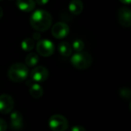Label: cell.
<instances>
[{
    "instance_id": "1",
    "label": "cell",
    "mask_w": 131,
    "mask_h": 131,
    "mask_svg": "<svg viewBox=\"0 0 131 131\" xmlns=\"http://www.w3.org/2000/svg\"><path fill=\"white\" fill-rule=\"evenodd\" d=\"M29 22L36 31H46L50 28L53 22V18L47 11L38 9L31 15Z\"/></svg>"
},
{
    "instance_id": "2",
    "label": "cell",
    "mask_w": 131,
    "mask_h": 131,
    "mask_svg": "<svg viewBox=\"0 0 131 131\" xmlns=\"http://www.w3.org/2000/svg\"><path fill=\"white\" fill-rule=\"evenodd\" d=\"M29 75L28 67L22 63L13 64L8 71V78L15 83H19L25 81Z\"/></svg>"
},
{
    "instance_id": "3",
    "label": "cell",
    "mask_w": 131,
    "mask_h": 131,
    "mask_svg": "<svg viewBox=\"0 0 131 131\" xmlns=\"http://www.w3.org/2000/svg\"><path fill=\"white\" fill-rule=\"evenodd\" d=\"M71 64L73 66L80 70L89 68L93 62L91 55L87 52H77L71 58Z\"/></svg>"
},
{
    "instance_id": "4",
    "label": "cell",
    "mask_w": 131,
    "mask_h": 131,
    "mask_svg": "<svg viewBox=\"0 0 131 131\" xmlns=\"http://www.w3.org/2000/svg\"><path fill=\"white\" fill-rule=\"evenodd\" d=\"M49 126L53 131H66L69 127V122L64 116L54 114L49 120Z\"/></svg>"
},
{
    "instance_id": "5",
    "label": "cell",
    "mask_w": 131,
    "mask_h": 131,
    "mask_svg": "<svg viewBox=\"0 0 131 131\" xmlns=\"http://www.w3.org/2000/svg\"><path fill=\"white\" fill-rule=\"evenodd\" d=\"M36 51L38 54L42 57H49L53 54L55 46L51 41L48 39H42L36 44Z\"/></svg>"
},
{
    "instance_id": "6",
    "label": "cell",
    "mask_w": 131,
    "mask_h": 131,
    "mask_svg": "<svg viewBox=\"0 0 131 131\" xmlns=\"http://www.w3.org/2000/svg\"><path fill=\"white\" fill-rule=\"evenodd\" d=\"M52 35L57 39H62L66 38L69 33V27L65 22H57L52 27Z\"/></svg>"
},
{
    "instance_id": "7",
    "label": "cell",
    "mask_w": 131,
    "mask_h": 131,
    "mask_svg": "<svg viewBox=\"0 0 131 131\" xmlns=\"http://www.w3.org/2000/svg\"><path fill=\"white\" fill-rule=\"evenodd\" d=\"M14 107V100L9 94L0 95V113L8 114L12 112Z\"/></svg>"
},
{
    "instance_id": "8",
    "label": "cell",
    "mask_w": 131,
    "mask_h": 131,
    "mask_svg": "<svg viewBox=\"0 0 131 131\" xmlns=\"http://www.w3.org/2000/svg\"><path fill=\"white\" fill-rule=\"evenodd\" d=\"M30 77L32 80L36 83L44 82L49 77V71L45 67L38 66L32 70Z\"/></svg>"
},
{
    "instance_id": "9",
    "label": "cell",
    "mask_w": 131,
    "mask_h": 131,
    "mask_svg": "<svg viewBox=\"0 0 131 131\" xmlns=\"http://www.w3.org/2000/svg\"><path fill=\"white\" fill-rule=\"evenodd\" d=\"M118 20L120 24L126 28L131 27V9L128 7L124 6L119 9Z\"/></svg>"
},
{
    "instance_id": "10",
    "label": "cell",
    "mask_w": 131,
    "mask_h": 131,
    "mask_svg": "<svg viewBox=\"0 0 131 131\" xmlns=\"http://www.w3.org/2000/svg\"><path fill=\"white\" fill-rule=\"evenodd\" d=\"M11 127L15 131L20 130L23 126L22 115L19 111H13L10 115Z\"/></svg>"
},
{
    "instance_id": "11",
    "label": "cell",
    "mask_w": 131,
    "mask_h": 131,
    "mask_svg": "<svg viewBox=\"0 0 131 131\" xmlns=\"http://www.w3.org/2000/svg\"><path fill=\"white\" fill-rule=\"evenodd\" d=\"M16 6L24 12H29L36 8L35 0H16Z\"/></svg>"
},
{
    "instance_id": "12",
    "label": "cell",
    "mask_w": 131,
    "mask_h": 131,
    "mask_svg": "<svg viewBox=\"0 0 131 131\" xmlns=\"http://www.w3.org/2000/svg\"><path fill=\"white\" fill-rule=\"evenodd\" d=\"M83 9V3L81 0H71L69 4V12L75 15H80Z\"/></svg>"
},
{
    "instance_id": "13",
    "label": "cell",
    "mask_w": 131,
    "mask_h": 131,
    "mask_svg": "<svg viewBox=\"0 0 131 131\" xmlns=\"http://www.w3.org/2000/svg\"><path fill=\"white\" fill-rule=\"evenodd\" d=\"M29 93H30V95L33 98L39 99L43 95L44 91H43V88H42L41 85H39L38 83H35V84H32L30 86Z\"/></svg>"
},
{
    "instance_id": "14",
    "label": "cell",
    "mask_w": 131,
    "mask_h": 131,
    "mask_svg": "<svg viewBox=\"0 0 131 131\" xmlns=\"http://www.w3.org/2000/svg\"><path fill=\"white\" fill-rule=\"evenodd\" d=\"M59 51L61 55L65 57H69L72 54L73 52V48L72 46L66 41H63L59 44L58 46Z\"/></svg>"
},
{
    "instance_id": "15",
    "label": "cell",
    "mask_w": 131,
    "mask_h": 131,
    "mask_svg": "<svg viewBox=\"0 0 131 131\" xmlns=\"http://www.w3.org/2000/svg\"><path fill=\"white\" fill-rule=\"evenodd\" d=\"M39 62V56L36 53H29L25 58V64L27 67H34Z\"/></svg>"
},
{
    "instance_id": "16",
    "label": "cell",
    "mask_w": 131,
    "mask_h": 131,
    "mask_svg": "<svg viewBox=\"0 0 131 131\" xmlns=\"http://www.w3.org/2000/svg\"><path fill=\"white\" fill-rule=\"evenodd\" d=\"M34 46H35L34 40L30 38H27L24 39L22 41V44H21V48L25 51H32L33 49Z\"/></svg>"
},
{
    "instance_id": "17",
    "label": "cell",
    "mask_w": 131,
    "mask_h": 131,
    "mask_svg": "<svg viewBox=\"0 0 131 131\" xmlns=\"http://www.w3.org/2000/svg\"><path fill=\"white\" fill-rule=\"evenodd\" d=\"M73 49H74L77 52H80L83 51V49L84 48V42L80 40V39H76L73 41V46H72Z\"/></svg>"
},
{
    "instance_id": "18",
    "label": "cell",
    "mask_w": 131,
    "mask_h": 131,
    "mask_svg": "<svg viewBox=\"0 0 131 131\" xmlns=\"http://www.w3.org/2000/svg\"><path fill=\"white\" fill-rule=\"evenodd\" d=\"M120 95L124 99H129L131 97V90L128 88H123L120 91Z\"/></svg>"
},
{
    "instance_id": "19",
    "label": "cell",
    "mask_w": 131,
    "mask_h": 131,
    "mask_svg": "<svg viewBox=\"0 0 131 131\" xmlns=\"http://www.w3.org/2000/svg\"><path fill=\"white\" fill-rule=\"evenodd\" d=\"M6 130H7L6 122L3 119L0 118V131H6Z\"/></svg>"
},
{
    "instance_id": "20",
    "label": "cell",
    "mask_w": 131,
    "mask_h": 131,
    "mask_svg": "<svg viewBox=\"0 0 131 131\" xmlns=\"http://www.w3.org/2000/svg\"><path fill=\"white\" fill-rule=\"evenodd\" d=\"M71 131H86V129L83 127V126H80V125H76V126H73L71 129Z\"/></svg>"
},
{
    "instance_id": "21",
    "label": "cell",
    "mask_w": 131,
    "mask_h": 131,
    "mask_svg": "<svg viewBox=\"0 0 131 131\" xmlns=\"http://www.w3.org/2000/svg\"><path fill=\"white\" fill-rule=\"evenodd\" d=\"M36 3H37L39 5H44L48 3L49 0H36Z\"/></svg>"
},
{
    "instance_id": "22",
    "label": "cell",
    "mask_w": 131,
    "mask_h": 131,
    "mask_svg": "<svg viewBox=\"0 0 131 131\" xmlns=\"http://www.w3.org/2000/svg\"><path fill=\"white\" fill-rule=\"evenodd\" d=\"M33 38H34L35 40H38V39L40 38V35L38 33V31H36V32H35V33L33 34ZM34 39H33V40H34Z\"/></svg>"
},
{
    "instance_id": "23",
    "label": "cell",
    "mask_w": 131,
    "mask_h": 131,
    "mask_svg": "<svg viewBox=\"0 0 131 131\" xmlns=\"http://www.w3.org/2000/svg\"><path fill=\"white\" fill-rule=\"evenodd\" d=\"M120 2L124 3V4H127V5L131 4V0H120Z\"/></svg>"
},
{
    "instance_id": "24",
    "label": "cell",
    "mask_w": 131,
    "mask_h": 131,
    "mask_svg": "<svg viewBox=\"0 0 131 131\" xmlns=\"http://www.w3.org/2000/svg\"><path fill=\"white\" fill-rule=\"evenodd\" d=\"M2 15H3V10H2V8L0 7V19L2 18Z\"/></svg>"
},
{
    "instance_id": "25",
    "label": "cell",
    "mask_w": 131,
    "mask_h": 131,
    "mask_svg": "<svg viewBox=\"0 0 131 131\" xmlns=\"http://www.w3.org/2000/svg\"><path fill=\"white\" fill-rule=\"evenodd\" d=\"M130 112H131V101H130Z\"/></svg>"
},
{
    "instance_id": "26",
    "label": "cell",
    "mask_w": 131,
    "mask_h": 131,
    "mask_svg": "<svg viewBox=\"0 0 131 131\" xmlns=\"http://www.w3.org/2000/svg\"><path fill=\"white\" fill-rule=\"evenodd\" d=\"M0 1H1V0H0Z\"/></svg>"
}]
</instances>
